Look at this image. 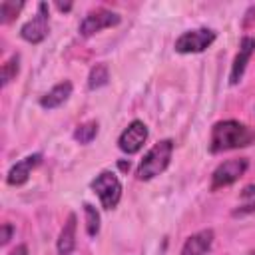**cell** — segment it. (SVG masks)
Segmentation results:
<instances>
[{
    "mask_svg": "<svg viewBox=\"0 0 255 255\" xmlns=\"http://www.w3.org/2000/svg\"><path fill=\"white\" fill-rule=\"evenodd\" d=\"M255 141V129L237 120H221L213 124L209 137V151L221 153L229 149L247 147Z\"/></svg>",
    "mask_w": 255,
    "mask_h": 255,
    "instance_id": "1",
    "label": "cell"
},
{
    "mask_svg": "<svg viewBox=\"0 0 255 255\" xmlns=\"http://www.w3.org/2000/svg\"><path fill=\"white\" fill-rule=\"evenodd\" d=\"M171 153H173V141L171 139H161L157 141L139 161L137 169H135V177L139 181H149L155 175H159L161 171L167 169L169 161H171Z\"/></svg>",
    "mask_w": 255,
    "mask_h": 255,
    "instance_id": "2",
    "label": "cell"
},
{
    "mask_svg": "<svg viewBox=\"0 0 255 255\" xmlns=\"http://www.w3.org/2000/svg\"><path fill=\"white\" fill-rule=\"evenodd\" d=\"M92 189L96 191V195L100 197L104 209H114L120 199H122V183L118 179V175L114 171H102L100 175H96V179L90 183Z\"/></svg>",
    "mask_w": 255,
    "mask_h": 255,
    "instance_id": "3",
    "label": "cell"
},
{
    "mask_svg": "<svg viewBox=\"0 0 255 255\" xmlns=\"http://www.w3.org/2000/svg\"><path fill=\"white\" fill-rule=\"evenodd\" d=\"M215 30H211V28H197V30H187V32H183L177 40H175V44H173V48H175V52H179V54H197V52H203L207 46H211L213 44V40H215Z\"/></svg>",
    "mask_w": 255,
    "mask_h": 255,
    "instance_id": "4",
    "label": "cell"
},
{
    "mask_svg": "<svg viewBox=\"0 0 255 255\" xmlns=\"http://www.w3.org/2000/svg\"><path fill=\"white\" fill-rule=\"evenodd\" d=\"M249 167V161L247 157H233V159H227L223 163H219L211 175V189H219V187H227L231 183H235Z\"/></svg>",
    "mask_w": 255,
    "mask_h": 255,
    "instance_id": "5",
    "label": "cell"
},
{
    "mask_svg": "<svg viewBox=\"0 0 255 255\" xmlns=\"http://www.w3.org/2000/svg\"><path fill=\"white\" fill-rule=\"evenodd\" d=\"M118 24H120V14L118 12H112L108 8H96V10H90L84 16V20L80 22V36L90 38L96 32L118 26Z\"/></svg>",
    "mask_w": 255,
    "mask_h": 255,
    "instance_id": "6",
    "label": "cell"
},
{
    "mask_svg": "<svg viewBox=\"0 0 255 255\" xmlns=\"http://www.w3.org/2000/svg\"><path fill=\"white\" fill-rule=\"evenodd\" d=\"M50 30V14H48V4L40 2L38 4V12L32 20H28L22 28H20V36L30 42V44H40Z\"/></svg>",
    "mask_w": 255,
    "mask_h": 255,
    "instance_id": "7",
    "label": "cell"
},
{
    "mask_svg": "<svg viewBox=\"0 0 255 255\" xmlns=\"http://www.w3.org/2000/svg\"><path fill=\"white\" fill-rule=\"evenodd\" d=\"M147 126L143 124V122H139V120H133L124 131H122V135H120V139H118V147L124 151V153H128V155H131V153H137L141 147H143V143H145V139H147Z\"/></svg>",
    "mask_w": 255,
    "mask_h": 255,
    "instance_id": "8",
    "label": "cell"
},
{
    "mask_svg": "<svg viewBox=\"0 0 255 255\" xmlns=\"http://www.w3.org/2000/svg\"><path fill=\"white\" fill-rule=\"evenodd\" d=\"M42 163V153H32V155H26L24 159L16 161L8 173H6V183L8 185H24L32 173L34 167H38Z\"/></svg>",
    "mask_w": 255,
    "mask_h": 255,
    "instance_id": "9",
    "label": "cell"
},
{
    "mask_svg": "<svg viewBox=\"0 0 255 255\" xmlns=\"http://www.w3.org/2000/svg\"><path fill=\"white\" fill-rule=\"evenodd\" d=\"M253 52H255V38L243 36L241 38V44H239V52L235 54V60H233L231 72H229V84L231 86H235L243 78V72H245L247 62H249V58H251Z\"/></svg>",
    "mask_w": 255,
    "mask_h": 255,
    "instance_id": "10",
    "label": "cell"
},
{
    "mask_svg": "<svg viewBox=\"0 0 255 255\" xmlns=\"http://www.w3.org/2000/svg\"><path fill=\"white\" fill-rule=\"evenodd\" d=\"M213 239H215L213 229H201L185 239L179 255H207L213 245Z\"/></svg>",
    "mask_w": 255,
    "mask_h": 255,
    "instance_id": "11",
    "label": "cell"
},
{
    "mask_svg": "<svg viewBox=\"0 0 255 255\" xmlns=\"http://www.w3.org/2000/svg\"><path fill=\"white\" fill-rule=\"evenodd\" d=\"M72 88H74V86H72V82H68V80L56 84L52 90H48V92L40 98V106L46 108V110H54V108L62 106V104L72 96Z\"/></svg>",
    "mask_w": 255,
    "mask_h": 255,
    "instance_id": "12",
    "label": "cell"
},
{
    "mask_svg": "<svg viewBox=\"0 0 255 255\" xmlns=\"http://www.w3.org/2000/svg\"><path fill=\"white\" fill-rule=\"evenodd\" d=\"M56 247H58L60 255H70L76 249V213L68 215V221L64 223V227L58 235Z\"/></svg>",
    "mask_w": 255,
    "mask_h": 255,
    "instance_id": "13",
    "label": "cell"
},
{
    "mask_svg": "<svg viewBox=\"0 0 255 255\" xmlns=\"http://www.w3.org/2000/svg\"><path fill=\"white\" fill-rule=\"evenodd\" d=\"M98 129H100V124H98L96 120L84 122V124H80V126L74 129V139L86 145V143H90V141L98 135Z\"/></svg>",
    "mask_w": 255,
    "mask_h": 255,
    "instance_id": "14",
    "label": "cell"
},
{
    "mask_svg": "<svg viewBox=\"0 0 255 255\" xmlns=\"http://www.w3.org/2000/svg\"><path fill=\"white\" fill-rule=\"evenodd\" d=\"M18 72H20V56L18 54H14V56H10L4 64H2V70H0V80H2V88H6L16 76H18Z\"/></svg>",
    "mask_w": 255,
    "mask_h": 255,
    "instance_id": "15",
    "label": "cell"
},
{
    "mask_svg": "<svg viewBox=\"0 0 255 255\" xmlns=\"http://www.w3.org/2000/svg\"><path fill=\"white\" fill-rule=\"evenodd\" d=\"M110 80V70L106 64H96L92 70H90V76H88V88L90 90H98L102 86H106Z\"/></svg>",
    "mask_w": 255,
    "mask_h": 255,
    "instance_id": "16",
    "label": "cell"
},
{
    "mask_svg": "<svg viewBox=\"0 0 255 255\" xmlns=\"http://www.w3.org/2000/svg\"><path fill=\"white\" fill-rule=\"evenodd\" d=\"M84 215H86V231L90 237H96L100 233V213L92 203H84Z\"/></svg>",
    "mask_w": 255,
    "mask_h": 255,
    "instance_id": "17",
    "label": "cell"
},
{
    "mask_svg": "<svg viewBox=\"0 0 255 255\" xmlns=\"http://www.w3.org/2000/svg\"><path fill=\"white\" fill-rule=\"evenodd\" d=\"M24 8V2H12V0H4L2 4H0V22L2 24H10L16 16H18V12Z\"/></svg>",
    "mask_w": 255,
    "mask_h": 255,
    "instance_id": "18",
    "label": "cell"
},
{
    "mask_svg": "<svg viewBox=\"0 0 255 255\" xmlns=\"http://www.w3.org/2000/svg\"><path fill=\"white\" fill-rule=\"evenodd\" d=\"M255 211V199L253 201H249V203H245V205H239L237 209H233V217H239V215H247V213H253Z\"/></svg>",
    "mask_w": 255,
    "mask_h": 255,
    "instance_id": "19",
    "label": "cell"
},
{
    "mask_svg": "<svg viewBox=\"0 0 255 255\" xmlns=\"http://www.w3.org/2000/svg\"><path fill=\"white\" fill-rule=\"evenodd\" d=\"M12 233H14V227L10 223H4L2 225V233H0V245H6L12 239Z\"/></svg>",
    "mask_w": 255,
    "mask_h": 255,
    "instance_id": "20",
    "label": "cell"
},
{
    "mask_svg": "<svg viewBox=\"0 0 255 255\" xmlns=\"http://www.w3.org/2000/svg\"><path fill=\"white\" fill-rule=\"evenodd\" d=\"M8 255H28V247L26 245H16Z\"/></svg>",
    "mask_w": 255,
    "mask_h": 255,
    "instance_id": "21",
    "label": "cell"
},
{
    "mask_svg": "<svg viewBox=\"0 0 255 255\" xmlns=\"http://www.w3.org/2000/svg\"><path fill=\"white\" fill-rule=\"evenodd\" d=\"M241 195H243V197H253V195H255V185H253V183H251V185H247V187L243 189V193H241Z\"/></svg>",
    "mask_w": 255,
    "mask_h": 255,
    "instance_id": "22",
    "label": "cell"
},
{
    "mask_svg": "<svg viewBox=\"0 0 255 255\" xmlns=\"http://www.w3.org/2000/svg\"><path fill=\"white\" fill-rule=\"evenodd\" d=\"M56 6H58V10H62V12H70V10H72V4H70V2H66V4L58 2Z\"/></svg>",
    "mask_w": 255,
    "mask_h": 255,
    "instance_id": "23",
    "label": "cell"
},
{
    "mask_svg": "<svg viewBox=\"0 0 255 255\" xmlns=\"http://www.w3.org/2000/svg\"><path fill=\"white\" fill-rule=\"evenodd\" d=\"M120 167H122V169H129V163H124V161H122Z\"/></svg>",
    "mask_w": 255,
    "mask_h": 255,
    "instance_id": "24",
    "label": "cell"
},
{
    "mask_svg": "<svg viewBox=\"0 0 255 255\" xmlns=\"http://www.w3.org/2000/svg\"><path fill=\"white\" fill-rule=\"evenodd\" d=\"M247 255H255V251H249V253H247Z\"/></svg>",
    "mask_w": 255,
    "mask_h": 255,
    "instance_id": "25",
    "label": "cell"
}]
</instances>
